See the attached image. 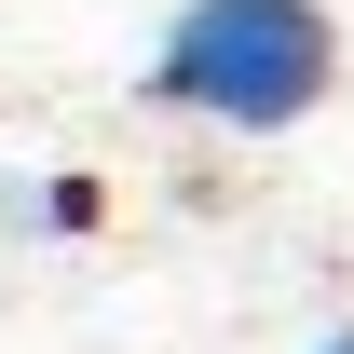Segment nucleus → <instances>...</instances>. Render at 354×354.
<instances>
[{
	"label": "nucleus",
	"instance_id": "f257e3e1",
	"mask_svg": "<svg viewBox=\"0 0 354 354\" xmlns=\"http://www.w3.org/2000/svg\"><path fill=\"white\" fill-rule=\"evenodd\" d=\"M341 82V14L327 0H177L150 41V109L218 136H286Z\"/></svg>",
	"mask_w": 354,
	"mask_h": 354
},
{
	"label": "nucleus",
	"instance_id": "f03ea898",
	"mask_svg": "<svg viewBox=\"0 0 354 354\" xmlns=\"http://www.w3.org/2000/svg\"><path fill=\"white\" fill-rule=\"evenodd\" d=\"M313 354H354V327H327V341H313Z\"/></svg>",
	"mask_w": 354,
	"mask_h": 354
}]
</instances>
